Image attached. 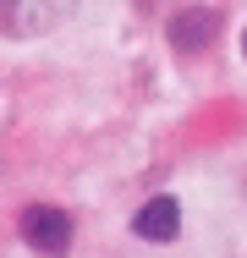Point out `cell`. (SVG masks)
<instances>
[{"label":"cell","mask_w":247,"mask_h":258,"mask_svg":"<svg viewBox=\"0 0 247 258\" xmlns=\"http://www.w3.org/2000/svg\"><path fill=\"white\" fill-rule=\"evenodd\" d=\"M77 0H0V33L6 39H39L49 28L72 22Z\"/></svg>","instance_id":"6da1fadb"},{"label":"cell","mask_w":247,"mask_h":258,"mask_svg":"<svg viewBox=\"0 0 247 258\" xmlns=\"http://www.w3.org/2000/svg\"><path fill=\"white\" fill-rule=\"evenodd\" d=\"M17 231H22V242H28L33 253H44V258H66L72 253V214L55 209V204H28L22 220H17Z\"/></svg>","instance_id":"7a4b0ae2"},{"label":"cell","mask_w":247,"mask_h":258,"mask_svg":"<svg viewBox=\"0 0 247 258\" xmlns=\"http://www.w3.org/2000/svg\"><path fill=\"white\" fill-rule=\"evenodd\" d=\"M220 28H225V17H220L214 6H187V11H176V17L165 22V39H170V50L198 55V50H209V44L220 39Z\"/></svg>","instance_id":"3957f363"},{"label":"cell","mask_w":247,"mask_h":258,"mask_svg":"<svg viewBox=\"0 0 247 258\" xmlns=\"http://www.w3.org/2000/svg\"><path fill=\"white\" fill-rule=\"evenodd\" d=\"M132 231H138L143 242H170V236L181 231V204H176L170 192L148 198V204L138 209V220H132Z\"/></svg>","instance_id":"277c9868"},{"label":"cell","mask_w":247,"mask_h":258,"mask_svg":"<svg viewBox=\"0 0 247 258\" xmlns=\"http://www.w3.org/2000/svg\"><path fill=\"white\" fill-rule=\"evenodd\" d=\"M242 55H247V33H242Z\"/></svg>","instance_id":"5b68a950"}]
</instances>
